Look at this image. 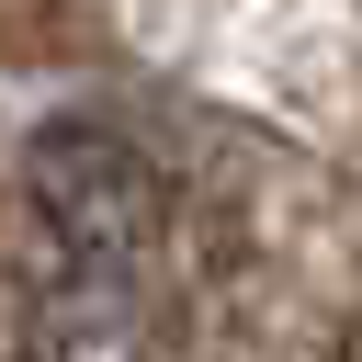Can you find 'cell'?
Segmentation results:
<instances>
[{"instance_id":"1","label":"cell","mask_w":362,"mask_h":362,"mask_svg":"<svg viewBox=\"0 0 362 362\" xmlns=\"http://www.w3.org/2000/svg\"><path fill=\"white\" fill-rule=\"evenodd\" d=\"M23 192L45 249L90 260H170V170L113 124V113H45L23 136Z\"/></svg>"},{"instance_id":"2","label":"cell","mask_w":362,"mask_h":362,"mask_svg":"<svg viewBox=\"0 0 362 362\" xmlns=\"http://www.w3.org/2000/svg\"><path fill=\"white\" fill-rule=\"evenodd\" d=\"M158 272L170 260L57 249V272L23 305V362H158Z\"/></svg>"}]
</instances>
